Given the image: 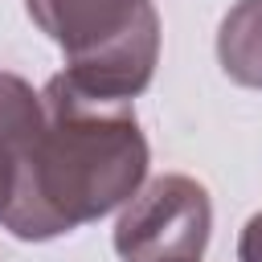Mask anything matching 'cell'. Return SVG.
Here are the masks:
<instances>
[{
	"instance_id": "cell-4",
	"label": "cell",
	"mask_w": 262,
	"mask_h": 262,
	"mask_svg": "<svg viewBox=\"0 0 262 262\" xmlns=\"http://www.w3.org/2000/svg\"><path fill=\"white\" fill-rule=\"evenodd\" d=\"M41 123H45L41 94L25 78L0 70V221L16 201V188L25 180V164L37 143Z\"/></svg>"
},
{
	"instance_id": "cell-6",
	"label": "cell",
	"mask_w": 262,
	"mask_h": 262,
	"mask_svg": "<svg viewBox=\"0 0 262 262\" xmlns=\"http://www.w3.org/2000/svg\"><path fill=\"white\" fill-rule=\"evenodd\" d=\"M237 258H242V262H262V213H254V217L242 225Z\"/></svg>"
},
{
	"instance_id": "cell-3",
	"label": "cell",
	"mask_w": 262,
	"mask_h": 262,
	"mask_svg": "<svg viewBox=\"0 0 262 262\" xmlns=\"http://www.w3.org/2000/svg\"><path fill=\"white\" fill-rule=\"evenodd\" d=\"M213 229V205L192 176H156L115 221V254L123 262H201Z\"/></svg>"
},
{
	"instance_id": "cell-5",
	"label": "cell",
	"mask_w": 262,
	"mask_h": 262,
	"mask_svg": "<svg viewBox=\"0 0 262 262\" xmlns=\"http://www.w3.org/2000/svg\"><path fill=\"white\" fill-rule=\"evenodd\" d=\"M217 61L229 82L262 90V0H237L221 16Z\"/></svg>"
},
{
	"instance_id": "cell-7",
	"label": "cell",
	"mask_w": 262,
	"mask_h": 262,
	"mask_svg": "<svg viewBox=\"0 0 262 262\" xmlns=\"http://www.w3.org/2000/svg\"><path fill=\"white\" fill-rule=\"evenodd\" d=\"M180 262H192V258H180Z\"/></svg>"
},
{
	"instance_id": "cell-2",
	"label": "cell",
	"mask_w": 262,
	"mask_h": 262,
	"mask_svg": "<svg viewBox=\"0 0 262 262\" xmlns=\"http://www.w3.org/2000/svg\"><path fill=\"white\" fill-rule=\"evenodd\" d=\"M33 25L61 49L66 78L94 94L131 102L160 61V12L151 0H25Z\"/></svg>"
},
{
	"instance_id": "cell-1",
	"label": "cell",
	"mask_w": 262,
	"mask_h": 262,
	"mask_svg": "<svg viewBox=\"0 0 262 262\" xmlns=\"http://www.w3.org/2000/svg\"><path fill=\"white\" fill-rule=\"evenodd\" d=\"M45 123L25 164L4 229L20 242H49L127 205L147 176V139L131 102L94 98L66 74L41 90Z\"/></svg>"
}]
</instances>
